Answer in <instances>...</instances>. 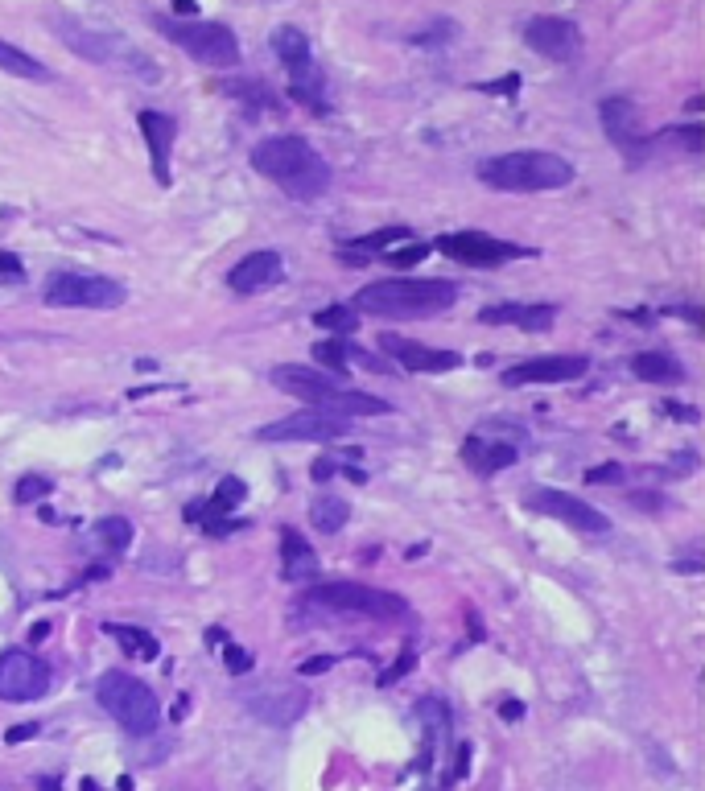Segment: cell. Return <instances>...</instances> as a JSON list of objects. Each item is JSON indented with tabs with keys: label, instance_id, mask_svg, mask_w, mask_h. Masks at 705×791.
I'll use <instances>...</instances> for the list:
<instances>
[{
	"label": "cell",
	"instance_id": "25",
	"mask_svg": "<svg viewBox=\"0 0 705 791\" xmlns=\"http://www.w3.org/2000/svg\"><path fill=\"white\" fill-rule=\"evenodd\" d=\"M417 717H421V726H425L421 767H429V763H433V754H438V746H442V742H446V734H450V709H446L438 697H425V701H417Z\"/></svg>",
	"mask_w": 705,
	"mask_h": 791
},
{
	"label": "cell",
	"instance_id": "37",
	"mask_svg": "<svg viewBox=\"0 0 705 791\" xmlns=\"http://www.w3.org/2000/svg\"><path fill=\"white\" fill-rule=\"evenodd\" d=\"M586 483H623V466H594L586 470Z\"/></svg>",
	"mask_w": 705,
	"mask_h": 791
},
{
	"label": "cell",
	"instance_id": "1",
	"mask_svg": "<svg viewBox=\"0 0 705 791\" xmlns=\"http://www.w3.org/2000/svg\"><path fill=\"white\" fill-rule=\"evenodd\" d=\"M252 165L260 178L277 182L297 202H314L330 186V165L306 136H268L252 149Z\"/></svg>",
	"mask_w": 705,
	"mask_h": 791
},
{
	"label": "cell",
	"instance_id": "20",
	"mask_svg": "<svg viewBox=\"0 0 705 791\" xmlns=\"http://www.w3.org/2000/svg\"><path fill=\"white\" fill-rule=\"evenodd\" d=\"M598 120H602V128H607V136H611V141H615V145H619L627 157H635V149L644 145L640 108H635L631 99H623V95H615V99H602Z\"/></svg>",
	"mask_w": 705,
	"mask_h": 791
},
{
	"label": "cell",
	"instance_id": "39",
	"mask_svg": "<svg viewBox=\"0 0 705 791\" xmlns=\"http://www.w3.org/2000/svg\"><path fill=\"white\" fill-rule=\"evenodd\" d=\"M413 664H417V656H413V651H405V656H400V660H396V668L380 676V684H392L396 676H405V672H413Z\"/></svg>",
	"mask_w": 705,
	"mask_h": 791
},
{
	"label": "cell",
	"instance_id": "28",
	"mask_svg": "<svg viewBox=\"0 0 705 791\" xmlns=\"http://www.w3.org/2000/svg\"><path fill=\"white\" fill-rule=\"evenodd\" d=\"M351 520V503L343 495H318L310 503V524L322 532V536H334L343 524Z\"/></svg>",
	"mask_w": 705,
	"mask_h": 791
},
{
	"label": "cell",
	"instance_id": "32",
	"mask_svg": "<svg viewBox=\"0 0 705 791\" xmlns=\"http://www.w3.org/2000/svg\"><path fill=\"white\" fill-rule=\"evenodd\" d=\"M409 235H413L409 227H384V231H376V235H359V239H351L347 248H359V252H380V248L396 244V239H409Z\"/></svg>",
	"mask_w": 705,
	"mask_h": 791
},
{
	"label": "cell",
	"instance_id": "8",
	"mask_svg": "<svg viewBox=\"0 0 705 791\" xmlns=\"http://www.w3.org/2000/svg\"><path fill=\"white\" fill-rule=\"evenodd\" d=\"M157 29L170 38L174 46H182L194 62L203 66H227L240 62V42H235V33L219 21H174V17H157Z\"/></svg>",
	"mask_w": 705,
	"mask_h": 791
},
{
	"label": "cell",
	"instance_id": "14",
	"mask_svg": "<svg viewBox=\"0 0 705 791\" xmlns=\"http://www.w3.org/2000/svg\"><path fill=\"white\" fill-rule=\"evenodd\" d=\"M524 42L553 62H574L582 54V29L565 17H532L524 25Z\"/></svg>",
	"mask_w": 705,
	"mask_h": 791
},
{
	"label": "cell",
	"instance_id": "44",
	"mask_svg": "<svg viewBox=\"0 0 705 791\" xmlns=\"http://www.w3.org/2000/svg\"><path fill=\"white\" fill-rule=\"evenodd\" d=\"M499 717H503V721H516V717H524V705H520V701H503V705H499Z\"/></svg>",
	"mask_w": 705,
	"mask_h": 791
},
{
	"label": "cell",
	"instance_id": "22",
	"mask_svg": "<svg viewBox=\"0 0 705 791\" xmlns=\"http://www.w3.org/2000/svg\"><path fill=\"white\" fill-rule=\"evenodd\" d=\"M487 326H516L524 334H541L557 322V309L553 305H524V301H512V305H487L479 314Z\"/></svg>",
	"mask_w": 705,
	"mask_h": 791
},
{
	"label": "cell",
	"instance_id": "29",
	"mask_svg": "<svg viewBox=\"0 0 705 791\" xmlns=\"http://www.w3.org/2000/svg\"><path fill=\"white\" fill-rule=\"evenodd\" d=\"M132 660H157L161 656V643H157V635H149V631H141V627H124V623H108L104 627Z\"/></svg>",
	"mask_w": 705,
	"mask_h": 791
},
{
	"label": "cell",
	"instance_id": "31",
	"mask_svg": "<svg viewBox=\"0 0 705 791\" xmlns=\"http://www.w3.org/2000/svg\"><path fill=\"white\" fill-rule=\"evenodd\" d=\"M314 326H322V330H334V334H351V330H359V314L351 305H326V309H318L314 314Z\"/></svg>",
	"mask_w": 705,
	"mask_h": 791
},
{
	"label": "cell",
	"instance_id": "17",
	"mask_svg": "<svg viewBox=\"0 0 705 791\" xmlns=\"http://www.w3.org/2000/svg\"><path fill=\"white\" fill-rule=\"evenodd\" d=\"M586 367L590 363L582 355H545V359L516 363L508 375H503V384H512V388H524V384H569V380H582Z\"/></svg>",
	"mask_w": 705,
	"mask_h": 791
},
{
	"label": "cell",
	"instance_id": "19",
	"mask_svg": "<svg viewBox=\"0 0 705 791\" xmlns=\"http://www.w3.org/2000/svg\"><path fill=\"white\" fill-rule=\"evenodd\" d=\"M281 281H285V260L277 252H252V256H244L240 264L227 272V285L240 293V297L264 293V289H273Z\"/></svg>",
	"mask_w": 705,
	"mask_h": 791
},
{
	"label": "cell",
	"instance_id": "11",
	"mask_svg": "<svg viewBox=\"0 0 705 791\" xmlns=\"http://www.w3.org/2000/svg\"><path fill=\"white\" fill-rule=\"evenodd\" d=\"M244 709L264 726H293V721L306 717L310 693L301 684H264V689L244 697Z\"/></svg>",
	"mask_w": 705,
	"mask_h": 791
},
{
	"label": "cell",
	"instance_id": "36",
	"mask_svg": "<svg viewBox=\"0 0 705 791\" xmlns=\"http://www.w3.org/2000/svg\"><path fill=\"white\" fill-rule=\"evenodd\" d=\"M425 256H429V244H413V248H405V252H392V256H388V264L409 268V264H417V260H425Z\"/></svg>",
	"mask_w": 705,
	"mask_h": 791
},
{
	"label": "cell",
	"instance_id": "7",
	"mask_svg": "<svg viewBox=\"0 0 705 791\" xmlns=\"http://www.w3.org/2000/svg\"><path fill=\"white\" fill-rule=\"evenodd\" d=\"M268 46H273V54L285 62V75H289V95L297 103H306V108H326L322 103V91H326V79L318 71L314 62V50H310V38L301 33L297 25H277L273 33H268Z\"/></svg>",
	"mask_w": 705,
	"mask_h": 791
},
{
	"label": "cell",
	"instance_id": "35",
	"mask_svg": "<svg viewBox=\"0 0 705 791\" xmlns=\"http://www.w3.org/2000/svg\"><path fill=\"white\" fill-rule=\"evenodd\" d=\"M223 660H227V672H235V676L252 668V656H248V651H244V647H231V643H227V651H223Z\"/></svg>",
	"mask_w": 705,
	"mask_h": 791
},
{
	"label": "cell",
	"instance_id": "27",
	"mask_svg": "<svg viewBox=\"0 0 705 791\" xmlns=\"http://www.w3.org/2000/svg\"><path fill=\"white\" fill-rule=\"evenodd\" d=\"M0 71L13 75V79H29V83H50V79H54L38 58L25 54V50L13 46V42H0Z\"/></svg>",
	"mask_w": 705,
	"mask_h": 791
},
{
	"label": "cell",
	"instance_id": "10",
	"mask_svg": "<svg viewBox=\"0 0 705 791\" xmlns=\"http://www.w3.org/2000/svg\"><path fill=\"white\" fill-rule=\"evenodd\" d=\"M50 664L33 651H0V701H38L50 693Z\"/></svg>",
	"mask_w": 705,
	"mask_h": 791
},
{
	"label": "cell",
	"instance_id": "26",
	"mask_svg": "<svg viewBox=\"0 0 705 791\" xmlns=\"http://www.w3.org/2000/svg\"><path fill=\"white\" fill-rule=\"evenodd\" d=\"M631 375L644 384H681L685 380V367L673 355H660V351H644L631 359Z\"/></svg>",
	"mask_w": 705,
	"mask_h": 791
},
{
	"label": "cell",
	"instance_id": "15",
	"mask_svg": "<svg viewBox=\"0 0 705 791\" xmlns=\"http://www.w3.org/2000/svg\"><path fill=\"white\" fill-rule=\"evenodd\" d=\"M256 437L260 441H334V437H347V421L310 408V412H293V417L264 425Z\"/></svg>",
	"mask_w": 705,
	"mask_h": 791
},
{
	"label": "cell",
	"instance_id": "34",
	"mask_svg": "<svg viewBox=\"0 0 705 791\" xmlns=\"http://www.w3.org/2000/svg\"><path fill=\"white\" fill-rule=\"evenodd\" d=\"M42 495H50V478L42 474H25L17 483V503H38Z\"/></svg>",
	"mask_w": 705,
	"mask_h": 791
},
{
	"label": "cell",
	"instance_id": "21",
	"mask_svg": "<svg viewBox=\"0 0 705 791\" xmlns=\"http://www.w3.org/2000/svg\"><path fill=\"white\" fill-rule=\"evenodd\" d=\"M137 124H141V136H145V145H149L157 182L170 186V149H174V141H178V124H174L170 116H161V112H141Z\"/></svg>",
	"mask_w": 705,
	"mask_h": 791
},
{
	"label": "cell",
	"instance_id": "16",
	"mask_svg": "<svg viewBox=\"0 0 705 791\" xmlns=\"http://www.w3.org/2000/svg\"><path fill=\"white\" fill-rule=\"evenodd\" d=\"M438 248L462 264H475V268H495L503 260H516V256H528V248H516V244H503V239L487 235V231H458L450 239H438Z\"/></svg>",
	"mask_w": 705,
	"mask_h": 791
},
{
	"label": "cell",
	"instance_id": "23",
	"mask_svg": "<svg viewBox=\"0 0 705 791\" xmlns=\"http://www.w3.org/2000/svg\"><path fill=\"white\" fill-rule=\"evenodd\" d=\"M281 577L285 581H310L318 573V553L310 548V540H301L297 528H285L281 532Z\"/></svg>",
	"mask_w": 705,
	"mask_h": 791
},
{
	"label": "cell",
	"instance_id": "4",
	"mask_svg": "<svg viewBox=\"0 0 705 791\" xmlns=\"http://www.w3.org/2000/svg\"><path fill=\"white\" fill-rule=\"evenodd\" d=\"M479 178L491 190H508V194H541V190H561L574 182V165L557 153L545 149H520V153H503L479 165Z\"/></svg>",
	"mask_w": 705,
	"mask_h": 791
},
{
	"label": "cell",
	"instance_id": "5",
	"mask_svg": "<svg viewBox=\"0 0 705 791\" xmlns=\"http://www.w3.org/2000/svg\"><path fill=\"white\" fill-rule=\"evenodd\" d=\"M95 697L104 705V713H112L116 726H124V734L132 738H149L161 726V701L145 680L128 676V672H104L95 680Z\"/></svg>",
	"mask_w": 705,
	"mask_h": 791
},
{
	"label": "cell",
	"instance_id": "13",
	"mask_svg": "<svg viewBox=\"0 0 705 791\" xmlns=\"http://www.w3.org/2000/svg\"><path fill=\"white\" fill-rule=\"evenodd\" d=\"M273 384H277L285 396L306 400V404L318 408V412H326V408L334 404V396L347 388L343 380H334V375H326V371H314V367H306V363H285V367H277V371H273Z\"/></svg>",
	"mask_w": 705,
	"mask_h": 791
},
{
	"label": "cell",
	"instance_id": "30",
	"mask_svg": "<svg viewBox=\"0 0 705 791\" xmlns=\"http://www.w3.org/2000/svg\"><path fill=\"white\" fill-rule=\"evenodd\" d=\"M95 540L108 548V553H124V548L132 544V524L124 520V515H108V520L95 524Z\"/></svg>",
	"mask_w": 705,
	"mask_h": 791
},
{
	"label": "cell",
	"instance_id": "18",
	"mask_svg": "<svg viewBox=\"0 0 705 791\" xmlns=\"http://www.w3.org/2000/svg\"><path fill=\"white\" fill-rule=\"evenodd\" d=\"M380 347H384L396 363H405L409 371L442 375V371H458V367H462V355H458V351H433V347H425V342H417V338L384 334V338H380Z\"/></svg>",
	"mask_w": 705,
	"mask_h": 791
},
{
	"label": "cell",
	"instance_id": "43",
	"mask_svg": "<svg viewBox=\"0 0 705 791\" xmlns=\"http://www.w3.org/2000/svg\"><path fill=\"white\" fill-rule=\"evenodd\" d=\"M516 87H520V79H516V75H508V79H499V83H483V91H499V95H503V91H508V95H512Z\"/></svg>",
	"mask_w": 705,
	"mask_h": 791
},
{
	"label": "cell",
	"instance_id": "40",
	"mask_svg": "<svg viewBox=\"0 0 705 791\" xmlns=\"http://www.w3.org/2000/svg\"><path fill=\"white\" fill-rule=\"evenodd\" d=\"M677 136H681V141H685L693 153L705 145V136H701V128H697V124H689V128H677Z\"/></svg>",
	"mask_w": 705,
	"mask_h": 791
},
{
	"label": "cell",
	"instance_id": "3",
	"mask_svg": "<svg viewBox=\"0 0 705 791\" xmlns=\"http://www.w3.org/2000/svg\"><path fill=\"white\" fill-rule=\"evenodd\" d=\"M50 25L58 29V42H62L66 50H75L79 58H87V62L116 66V71H128V75L149 79V83L161 79L157 62H153L149 54H141V50L132 46L124 33H116V29H95V25H83V21H75V17H50Z\"/></svg>",
	"mask_w": 705,
	"mask_h": 791
},
{
	"label": "cell",
	"instance_id": "42",
	"mask_svg": "<svg viewBox=\"0 0 705 791\" xmlns=\"http://www.w3.org/2000/svg\"><path fill=\"white\" fill-rule=\"evenodd\" d=\"M33 734H38V726H33V721H25V726H17V730L5 734V742H25V738H33Z\"/></svg>",
	"mask_w": 705,
	"mask_h": 791
},
{
	"label": "cell",
	"instance_id": "38",
	"mask_svg": "<svg viewBox=\"0 0 705 791\" xmlns=\"http://www.w3.org/2000/svg\"><path fill=\"white\" fill-rule=\"evenodd\" d=\"M21 277H25L21 260L13 252H0V281H21Z\"/></svg>",
	"mask_w": 705,
	"mask_h": 791
},
{
	"label": "cell",
	"instance_id": "9",
	"mask_svg": "<svg viewBox=\"0 0 705 791\" xmlns=\"http://www.w3.org/2000/svg\"><path fill=\"white\" fill-rule=\"evenodd\" d=\"M46 305L54 309H120L128 289L112 277H87V272H54L46 281Z\"/></svg>",
	"mask_w": 705,
	"mask_h": 791
},
{
	"label": "cell",
	"instance_id": "2",
	"mask_svg": "<svg viewBox=\"0 0 705 791\" xmlns=\"http://www.w3.org/2000/svg\"><path fill=\"white\" fill-rule=\"evenodd\" d=\"M458 285L442 277H392L359 289L355 309L372 318H438L446 309H454Z\"/></svg>",
	"mask_w": 705,
	"mask_h": 791
},
{
	"label": "cell",
	"instance_id": "45",
	"mask_svg": "<svg viewBox=\"0 0 705 791\" xmlns=\"http://www.w3.org/2000/svg\"><path fill=\"white\" fill-rule=\"evenodd\" d=\"M466 767H470V746H458V767H454V779H466Z\"/></svg>",
	"mask_w": 705,
	"mask_h": 791
},
{
	"label": "cell",
	"instance_id": "24",
	"mask_svg": "<svg viewBox=\"0 0 705 791\" xmlns=\"http://www.w3.org/2000/svg\"><path fill=\"white\" fill-rule=\"evenodd\" d=\"M462 458H466V466H470V470H479V474H499V470H508V466L516 462V450H512L508 441L466 437V445H462Z\"/></svg>",
	"mask_w": 705,
	"mask_h": 791
},
{
	"label": "cell",
	"instance_id": "12",
	"mask_svg": "<svg viewBox=\"0 0 705 791\" xmlns=\"http://www.w3.org/2000/svg\"><path fill=\"white\" fill-rule=\"evenodd\" d=\"M528 507H532V511H541V515H553V520H561V524H569V528H578V532H590V536H602V532L611 528V524H607V515H602L598 507H590L586 499L569 495V491L536 487V491L528 495Z\"/></svg>",
	"mask_w": 705,
	"mask_h": 791
},
{
	"label": "cell",
	"instance_id": "33",
	"mask_svg": "<svg viewBox=\"0 0 705 791\" xmlns=\"http://www.w3.org/2000/svg\"><path fill=\"white\" fill-rule=\"evenodd\" d=\"M314 359H318V363H326L330 371H343V375H347V342H343V338H326V342H318V347H314Z\"/></svg>",
	"mask_w": 705,
	"mask_h": 791
},
{
	"label": "cell",
	"instance_id": "41",
	"mask_svg": "<svg viewBox=\"0 0 705 791\" xmlns=\"http://www.w3.org/2000/svg\"><path fill=\"white\" fill-rule=\"evenodd\" d=\"M334 660L330 656H314V660H306V664H301V676H314V672H326Z\"/></svg>",
	"mask_w": 705,
	"mask_h": 791
},
{
	"label": "cell",
	"instance_id": "6",
	"mask_svg": "<svg viewBox=\"0 0 705 791\" xmlns=\"http://www.w3.org/2000/svg\"><path fill=\"white\" fill-rule=\"evenodd\" d=\"M306 602H314L318 610H330V614L376 618V623H400V618H409L405 598H396L388 590L359 586V581H326V586H314L306 594Z\"/></svg>",
	"mask_w": 705,
	"mask_h": 791
}]
</instances>
